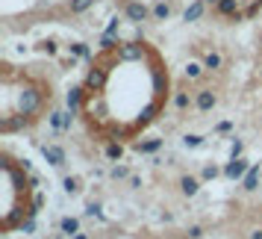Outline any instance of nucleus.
<instances>
[{
  "instance_id": "nucleus-1",
  "label": "nucleus",
  "mask_w": 262,
  "mask_h": 239,
  "mask_svg": "<svg viewBox=\"0 0 262 239\" xmlns=\"http://www.w3.org/2000/svg\"><path fill=\"white\" fill-rule=\"evenodd\" d=\"M106 74H109V68H103V59L92 62V68H89V74H85V80H83L85 92H103L106 89Z\"/></svg>"
},
{
  "instance_id": "nucleus-2",
  "label": "nucleus",
  "mask_w": 262,
  "mask_h": 239,
  "mask_svg": "<svg viewBox=\"0 0 262 239\" xmlns=\"http://www.w3.org/2000/svg\"><path fill=\"white\" fill-rule=\"evenodd\" d=\"M124 18H127L130 24H144L147 18H154V12L144 6L142 0H127V3H124Z\"/></svg>"
},
{
  "instance_id": "nucleus-3",
  "label": "nucleus",
  "mask_w": 262,
  "mask_h": 239,
  "mask_svg": "<svg viewBox=\"0 0 262 239\" xmlns=\"http://www.w3.org/2000/svg\"><path fill=\"white\" fill-rule=\"evenodd\" d=\"M144 53H147V45L144 42H121L118 62H139Z\"/></svg>"
},
{
  "instance_id": "nucleus-4",
  "label": "nucleus",
  "mask_w": 262,
  "mask_h": 239,
  "mask_svg": "<svg viewBox=\"0 0 262 239\" xmlns=\"http://www.w3.org/2000/svg\"><path fill=\"white\" fill-rule=\"evenodd\" d=\"M48 121H50V127L56 133H65V130H71V124H74V112H62V109H50L48 112Z\"/></svg>"
},
{
  "instance_id": "nucleus-5",
  "label": "nucleus",
  "mask_w": 262,
  "mask_h": 239,
  "mask_svg": "<svg viewBox=\"0 0 262 239\" xmlns=\"http://www.w3.org/2000/svg\"><path fill=\"white\" fill-rule=\"evenodd\" d=\"M83 104H85V86H71L68 89V95H65V107L68 112H83Z\"/></svg>"
},
{
  "instance_id": "nucleus-6",
  "label": "nucleus",
  "mask_w": 262,
  "mask_h": 239,
  "mask_svg": "<svg viewBox=\"0 0 262 239\" xmlns=\"http://www.w3.org/2000/svg\"><path fill=\"white\" fill-rule=\"evenodd\" d=\"M248 171H250L248 160H245V156H236V160H230V163H227L224 177H230V180H245V174H248Z\"/></svg>"
},
{
  "instance_id": "nucleus-7",
  "label": "nucleus",
  "mask_w": 262,
  "mask_h": 239,
  "mask_svg": "<svg viewBox=\"0 0 262 239\" xmlns=\"http://www.w3.org/2000/svg\"><path fill=\"white\" fill-rule=\"evenodd\" d=\"M215 104H218V95H215L212 89H198V92H194V107L201 109V112L215 109Z\"/></svg>"
},
{
  "instance_id": "nucleus-8",
  "label": "nucleus",
  "mask_w": 262,
  "mask_h": 239,
  "mask_svg": "<svg viewBox=\"0 0 262 239\" xmlns=\"http://www.w3.org/2000/svg\"><path fill=\"white\" fill-rule=\"evenodd\" d=\"M41 156H45L53 168H62V166H65V160H68L59 145H41Z\"/></svg>"
},
{
  "instance_id": "nucleus-9",
  "label": "nucleus",
  "mask_w": 262,
  "mask_h": 239,
  "mask_svg": "<svg viewBox=\"0 0 262 239\" xmlns=\"http://www.w3.org/2000/svg\"><path fill=\"white\" fill-rule=\"evenodd\" d=\"M203 12H206V3H203V0H191L189 6L183 9V21H186V24H198L203 18Z\"/></svg>"
},
{
  "instance_id": "nucleus-10",
  "label": "nucleus",
  "mask_w": 262,
  "mask_h": 239,
  "mask_svg": "<svg viewBox=\"0 0 262 239\" xmlns=\"http://www.w3.org/2000/svg\"><path fill=\"white\" fill-rule=\"evenodd\" d=\"M215 12L221 15V18H233V21H238V18H242V15H238V0H218Z\"/></svg>"
},
{
  "instance_id": "nucleus-11",
  "label": "nucleus",
  "mask_w": 262,
  "mask_h": 239,
  "mask_svg": "<svg viewBox=\"0 0 262 239\" xmlns=\"http://www.w3.org/2000/svg\"><path fill=\"white\" fill-rule=\"evenodd\" d=\"M198 189H201V180L198 177H191V174H183V177H180V192H183L186 198L198 195Z\"/></svg>"
},
{
  "instance_id": "nucleus-12",
  "label": "nucleus",
  "mask_w": 262,
  "mask_h": 239,
  "mask_svg": "<svg viewBox=\"0 0 262 239\" xmlns=\"http://www.w3.org/2000/svg\"><path fill=\"white\" fill-rule=\"evenodd\" d=\"M150 12H154V21H168V18H171V12H174V6H171L168 0H156Z\"/></svg>"
},
{
  "instance_id": "nucleus-13",
  "label": "nucleus",
  "mask_w": 262,
  "mask_h": 239,
  "mask_svg": "<svg viewBox=\"0 0 262 239\" xmlns=\"http://www.w3.org/2000/svg\"><path fill=\"white\" fill-rule=\"evenodd\" d=\"M62 189L68 192V195H80V189H83V180L77 177V174H68V177H62Z\"/></svg>"
},
{
  "instance_id": "nucleus-14",
  "label": "nucleus",
  "mask_w": 262,
  "mask_h": 239,
  "mask_svg": "<svg viewBox=\"0 0 262 239\" xmlns=\"http://www.w3.org/2000/svg\"><path fill=\"white\" fill-rule=\"evenodd\" d=\"M59 227H62V233H68V236H77L80 233V218H74V215H65L59 222Z\"/></svg>"
},
{
  "instance_id": "nucleus-15",
  "label": "nucleus",
  "mask_w": 262,
  "mask_h": 239,
  "mask_svg": "<svg viewBox=\"0 0 262 239\" xmlns=\"http://www.w3.org/2000/svg\"><path fill=\"white\" fill-rule=\"evenodd\" d=\"M68 50H71V56H77V59H92V50H89L85 42H71Z\"/></svg>"
},
{
  "instance_id": "nucleus-16",
  "label": "nucleus",
  "mask_w": 262,
  "mask_h": 239,
  "mask_svg": "<svg viewBox=\"0 0 262 239\" xmlns=\"http://www.w3.org/2000/svg\"><path fill=\"white\" fill-rule=\"evenodd\" d=\"M139 154H156L159 148H162V139H147V142H136L133 145Z\"/></svg>"
},
{
  "instance_id": "nucleus-17",
  "label": "nucleus",
  "mask_w": 262,
  "mask_h": 239,
  "mask_svg": "<svg viewBox=\"0 0 262 239\" xmlns=\"http://www.w3.org/2000/svg\"><path fill=\"white\" fill-rule=\"evenodd\" d=\"M95 6V0H68V12L71 15H83Z\"/></svg>"
},
{
  "instance_id": "nucleus-18",
  "label": "nucleus",
  "mask_w": 262,
  "mask_h": 239,
  "mask_svg": "<svg viewBox=\"0 0 262 239\" xmlns=\"http://www.w3.org/2000/svg\"><path fill=\"white\" fill-rule=\"evenodd\" d=\"M221 65H224V59H221V53H215V50H209V53L203 56V68H206V71H218Z\"/></svg>"
},
{
  "instance_id": "nucleus-19",
  "label": "nucleus",
  "mask_w": 262,
  "mask_h": 239,
  "mask_svg": "<svg viewBox=\"0 0 262 239\" xmlns=\"http://www.w3.org/2000/svg\"><path fill=\"white\" fill-rule=\"evenodd\" d=\"M242 183H245L242 189H248V192L256 189V183H259V166H253V168H250L248 174H245V180H242Z\"/></svg>"
},
{
  "instance_id": "nucleus-20",
  "label": "nucleus",
  "mask_w": 262,
  "mask_h": 239,
  "mask_svg": "<svg viewBox=\"0 0 262 239\" xmlns=\"http://www.w3.org/2000/svg\"><path fill=\"white\" fill-rule=\"evenodd\" d=\"M106 160H112V163L124 160V145H121V142H109L106 145Z\"/></svg>"
},
{
  "instance_id": "nucleus-21",
  "label": "nucleus",
  "mask_w": 262,
  "mask_h": 239,
  "mask_svg": "<svg viewBox=\"0 0 262 239\" xmlns=\"http://www.w3.org/2000/svg\"><path fill=\"white\" fill-rule=\"evenodd\" d=\"M191 104H194V101L189 97V92H177V95H174V107H177L180 112H186V109H189Z\"/></svg>"
},
{
  "instance_id": "nucleus-22",
  "label": "nucleus",
  "mask_w": 262,
  "mask_h": 239,
  "mask_svg": "<svg viewBox=\"0 0 262 239\" xmlns=\"http://www.w3.org/2000/svg\"><path fill=\"white\" fill-rule=\"evenodd\" d=\"M201 74H203V65H198V62H189L186 65V77L189 80H201Z\"/></svg>"
},
{
  "instance_id": "nucleus-23",
  "label": "nucleus",
  "mask_w": 262,
  "mask_h": 239,
  "mask_svg": "<svg viewBox=\"0 0 262 239\" xmlns=\"http://www.w3.org/2000/svg\"><path fill=\"white\" fill-rule=\"evenodd\" d=\"M109 177H112V180H127V177H130V168H127V166H112Z\"/></svg>"
},
{
  "instance_id": "nucleus-24",
  "label": "nucleus",
  "mask_w": 262,
  "mask_h": 239,
  "mask_svg": "<svg viewBox=\"0 0 262 239\" xmlns=\"http://www.w3.org/2000/svg\"><path fill=\"white\" fill-rule=\"evenodd\" d=\"M85 215H92V218H103V207H100L97 201L85 204Z\"/></svg>"
},
{
  "instance_id": "nucleus-25",
  "label": "nucleus",
  "mask_w": 262,
  "mask_h": 239,
  "mask_svg": "<svg viewBox=\"0 0 262 239\" xmlns=\"http://www.w3.org/2000/svg\"><path fill=\"white\" fill-rule=\"evenodd\" d=\"M183 145H186V148H201V145H203V136H198V133H189V136H183Z\"/></svg>"
},
{
  "instance_id": "nucleus-26",
  "label": "nucleus",
  "mask_w": 262,
  "mask_h": 239,
  "mask_svg": "<svg viewBox=\"0 0 262 239\" xmlns=\"http://www.w3.org/2000/svg\"><path fill=\"white\" fill-rule=\"evenodd\" d=\"M221 174V168L218 166H203V171H201V180H215Z\"/></svg>"
},
{
  "instance_id": "nucleus-27",
  "label": "nucleus",
  "mask_w": 262,
  "mask_h": 239,
  "mask_svg": "<svg viewBox=\"0 0 262 239\" xmlns=\"http://www.w3.org/2000/svg\"><path fill=\"white\" fill-rule=\"evenodd\" d=\"M242 151H245V142H242V139H233V142H230V160L242 156Z\"/></svg>"
},
{
  "instance_id": "nucleus-28",
  "label": "nucleus",
  "mask_w": 262,
  "mask_h": 239,
  "mask_svg": "<svg viewBox=\"0 0 262 239\" xmlns=\"http://www.w3.org/2000/svg\"><path fill=\"white\" fill-rule=\"evenodd\" d=\"M38 50H41V53H48V56H56V42H41V45H38Z\"/></svg>"
},
{
  "instance_id": "nucleus-29",
  "label": "nucleus",
  "mask_w": 262,
  "mask_h": 239,
  "mask_svg": "<svg viewBox=\"0 0 262 239\" xmlns=\"http://www.w3.org/2000/svg\"><path fill=\"white\" fill-rule=\"evenodd\" d=\"M186 236H189V239H201L203 236V227L201 225H191L189 230H186Z\"/></svg>"
},
{
  "instance_id": "nucleus-30",
  "label": "nucleus",
  "mask_w": 262,
  "mask_h": 239,
  "mask_svg": "<svg viewBox=\"0 0 262 239\" xmlns=\"http://www.w3.org/2000/svg\"><path fill=\"white\" fill-rule=\"evenodd\" d=\"M18 230H21V233H33V230H36V222H33V215H30L27 222H21V227H18Z\"/></svg>"
},
{
  "instance_id": "nucleus-31",
  "label": "nucleus",
  "mask_w": 262,
  "mask_h": 239,
  "mask_svg": "<svg viewBox=\"0 0 262 239\" xmlns=\"http://www.w3.org/2000/svg\"><path fill=\"white\" fill-rule=\"evenodd\" d=\"M230 130H233L230 121H218V124H215V133H230Z\"/></svg>"
},
{
  "instance_id": "nucleus-32",
  "label": "nucleus",
  "mask_w": 262,
  "mask_h": 239,
  "mask_svg": "<svg viewBox=\"0 0 262 239\" xmlns=\"http://www.w3.org/2000/svg\"><path fill=\"white\" fill-rule=\"evenodd\" d=\"M106 33H118V18H112V21H109V27H106Z\"/></svg>"
},
{
  "instance_id": "nucleus-33",
  "label": "nucleus",
  "mask_w": 262,
  "mask_h": 239,
  "mask_svg": "<svg viewBox=\"0 0 262 239\" xmlns=\"http://www.w3.org/2000/svg\"><path fill=\"white\" fill-rule=\"evenodd\" d=\"M250 239H262V230H250Z\"/></svg>"
},
{
  "instance_id": "nucleus-34",
  "label": "nucleus",
  "mask_w": 262,
  "mask_h": 239,
  "mask_svg": "<svg viewBox=\"0 0 262 239\" xmlns=\"http://www.w3.org/2000/svg\"><path fill=\"white\" fill-rule=\"evenodd\" d=\"M71 239H89V233H83V230H80V233H77V236H71Z\"/></svg>"
},
{
  "instance_id": "nucleus-35",
  "label": "nucleus",
  "mask_w": 262,
  "mask_h": 239,
  "mask_svg": "<svg viewBox=\"0 0 262 239\" xmlns=\"http://www.w3.org/2000/svg\"><path fill=\"white\" fill-rule=\"evenodd\" d=\"M203 3H206V6H218V0H203Z\"/></svg>"
}]
</instances>
